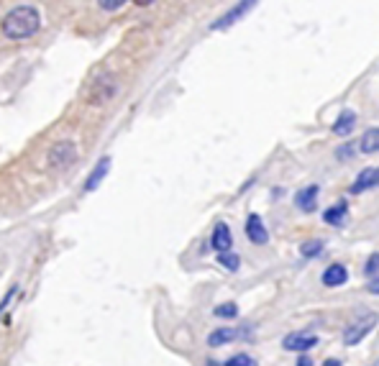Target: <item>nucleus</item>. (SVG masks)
<instances>
[{
  "label": "nucleus",
  "mask_w": 379,
  "mask_h": 366,
  "mask_svg": "<svg viewBox=\"0 0 379 366\" xmlns=\"http://www.w3.org/2000/svg\"><path fill=\"white\" fill-rule=\"evenodd\" d=\"M256 3H259V0H238L234 8L226 10V13L218 18L213 26H210V31H223V28H231L236 21H241V18H244L246 13H249L254 6H256Z\"/></svg>",
  "instance_id": "4"
},
{
  "label": "nucleus",
  "mask_w": 379,
  "mask_h": 366,
  "mask_svg": "<svg viewBox=\"0 0 379 366\" xmlns=\"http://www.w3.org/2000/svg\"><path fill=\"white\" fill-rule=\"evenodd\" d=\"M346 279H349V272H346L343 264H331V267L323 272L325 287H341V285H346Z\"/></svg>",
  "instance_id": "12"
},
{
  "label": "nucleus",
  "mask_w": 379,
  "mask_h": 366,
  "mask_svg": "<svg viewBox=\"0 0 379 366\" xmlns=\"http://www.w3.org/2000/svg\"><path fill=\"white\" fill-rule=\"evenodd\" d=\"M323 366H341V361H338V358H325Z\"/></svg>",
  "instance_id": "26"
},
{
  "label": "nucleus",
  "mask_w": 379,
  "mask_h": 366,
  "mask_svg": "<svg viewBox=\"0 0 379 366\" xmlns=\"http://www.w3.org/2000/svg\"><path fill=\"white\" fill-rule=\"evenodd\" d=\"M41 28V16L34 6H16L13 10H8L3 21H0V31L10 41H23L31 39Z\"/></svg>",
  "instance_id": "1"
},
{
  "label": "nucleus",
  "mask_w": 379,
  "mask_h": 366,
  "mask_svg": "<svg viewBox=\"0 0 379 366\" xmlns=\"http://www.w3.org/2000/svg\"><path fill=\"white\" fill-rule=\"evenodd\" d=\"M246 236H249V241L256 243V246H264V243H269V231L264 228L262 215L252 213L249 218H246Z\"/></svg>",
  "instance_id": "7"
},
{
  "label": "nucleus",
  "mask_w": 379,
  "mask_h": 366,
  "mask_svg": "<svg viewBox=\"0 0 379 366\" xmlns=\"http://www.w3.org/2000/svg\"><path fill=\"white\" fill-rule=\"evenodd\" d=\"M359 149L361 154H377L379 152V128H369V131H364L359 141Z\"/></svg>",
  "instance_id": "16"
},
{
  "label": "nucleus",
  "mask_w": 379,
  "mask_h": 366,
  "mask_svg": "<svg viewBox=\"0 0 379 366\" xmlns=\"http://www.w3.org/2000/svg\"><path fill=\"white\" fill-rule=\"evenodd\" d=\"M346 218H349V207H346V203H338V205L328 207L323 213V221L328 225H343L346 223Z\"/></svg>",
  "instance_id": "15"
},
{
  "label": "nucleus",
  "mask_w": 379,
  "mask_h": 366,
  "mask_svg": "<svg viewBox=\"0 0 379 366\" xmlns=\"http://www.w3.org/2000/svg\"><path fill=\"white\" fill-rule=\"evenodd\" d=\"M318 192H320L318 185H307V187H303L298 195H295V205H298L300 210H305V213H313V210H316Z\"/></svg>",
  "instance_id": "11"
},
{
  "label": "nucleus",
  "mask_w": 379,
  "mask_h": 366,
  "mask_svg": "<svg viewBox=\"0 0 379 366\" xmlns=\"http://www.w3.org/2000/svg\"><path fill=\"white\" fill-rule=\"evenodd\" d=\"M377 315L369 313L364 315V318H359L356 323H351L346 331H343V343L346 346H356V343H361V340L369 336V331H374V325H377Z\"/></svg>",
  "instance_id": "3"
},
{
  "label": "nucleus",
  "mask_w": 379,
  "mask_h": 366,
  "mask_svg": "<svg viewBox=\"0 0 379 366\" xmlns=\"http://www.w3.org/2000/svg\"><path fill=\"white\" fill-rule=\"evenodd\" d=\"M379 187V167H369V170L359 172V177L354 179L351 185V192L359 195V192H367V190H374Z\"/></svg>",
  "instance_id": "9"
},
{
  "label": "nucleus",
  "mask_w": 379,
  "mask_h": 366,
  "mask_svg": "<svg viewBox=\"0 0 379 366\" xmlns=\"http://www.w3.org/2000/svg\"><path fill=\"white\" fill-rule=\"evenodd\" d=\"M364 274H367V277L379 274V251H374L369 259H367V264H364Z\"/></svg>",
  "instance_id": "21"
},
{
  "label": "nucleus",
  "mask_w": 379,
  "mask_h": 366,
  "mask_svg": "<svg viewBox=\"0 0 379 366\" xmlns=\"http://www.w3.org/2000/svg\"><path fill=\"white\" fill-rule=\"evenodd\" d=\"M131 3H136V6H141V8H146V6H152V3H156V0H131Z\"/></svg>",
  "instance_id": "25"
},
{
  "label": "nucleus",
  "mask_w": 379,
  "mask_h": 366,
  "mask_svg": "<svg viewBox=\"0 0 379 366\" xmlns=\"http://www.w3.org/2000/svg\"><path fill=\"white\" fill-rule=\"evenodd\" d=\"M236 338H241V333L236 328H218L208 336V346L210 349H218V346H226V343H234Z\"/></svg>",
  "instance_id": "13"
},
{
  "label": "nucleus",
  "mask_w": 379,
  "mask_h": 366,
  "mask_svg": "<svg viewBox=\"0 0 379 366\" xmlns=\"http://www.w3.org/2000/svg\"><path fill=\"white\" fill-rule=\"evenodd\" d=\"M367 289H369L371 295H379V279H371L369 285H367Z\"/></svg>",
  "instance_id": "23"
},
{
  "label": "nucleus",
  "mask_w": 379,
  "mask_h": 366,
  "mask_svg": "<svg viewBox=\"0 0 379 366\" xmlns=\"http://www.w3.org/2000/svg\"><path fill=\"white\" fill-rule=\"evenodd\" d=\"M108 172H110V156H103L95 164V170L90 172V177L85 179V192H95L100 187V182L108 177Z\"/></svg>",
  "instance_id": "10"
},
{
  "label": "nucleus",
  "mask_w": 379,
  "mask_h": 366,
  "mask_svg": "<svg viewBox=\"0 0 379 366\" xmlns=\"http://www.w3.org/2000/svg\"><path fill=\"white\" fill-rule=\"evenodd\" d=\"M295 366H313V361H310V356H305V354H303V356L298 358V364Z\"/></svg>",
  "instance_id": "24"
},
{
  "label": "nucleus",
  "mask_w": 379,
  "mask_h": 366,
  "mask_svg": "<svg viewBox=\"0 0 379 366\" xmlns=\"http://www.w3.org/2000/svg\"><path fill=\"white\" fill-rule=\"evenodd\" d=\"M354 125H356V113H354V110H343L341 116L336 118L334 134H338V136H349V134L354 131Z\"/></svg>",
  "instance_id": "14"
},
{
  "label": "nucleus",
  "mask_w": 379,
  "mask_h": 366,
  "mask_svg": "<svg viewBox=\"0 0 379 366\" xmlns=\"http://www.w3.org/2000/svg\"><path fill=\"white\" fill-rule=\"evenodd\" d=\"M210 246H213L218 254L234 249V236H231V228H228L226 223H216L213 236H210Z\"/></svg>",
  "instance_id": "8"
},
{
  "label": "nucleus",
  "mask_w": 379,
  "mask_h": 366,
  "mask_svg": "<svg viewBox=\"0 0 379 366\" xmlns=\"http://www.w3.org/2000/svg\"><path fill=\"white\" fill-rule=\"evenodd\" d=\"M320 249H323V243H320V241H307V243H303L300 254H303L305 259H313V256H318V254H320Z\"/></svg>",
  "instance_id": "20"
},
{
  "label": "nucleus",
  "mask_w": 379,
  "mask_h": 366,
  "mask_svg": "<svg viewBox=\"0 0 379 366\" xmlns=\"http://www.w3.org/2000/svg\"><path fill=\"white\" fill-rule=\"evenodd\" d=\"M313 346H318V336H313V333H289L282 340V349L295 351V354H305Z\"/></svg>",
  "instance_id": "6"
},
{
  "label": "nucleus",
  "mask_w": 379,
  "mask_h": 366,
  "mask_svg": "<svg viewBox=\"0 0 379 366\" xmlns=\"http://www.w3.org/2000/svg\"><path fill=\"white\" fill-rule=\"evenodd\" d=\"M223 366H259L256 364V358H252L249 354H236V356H231Z\"/></svg>",
  "instance_id": "19"
},
{
  "label": "nucleus",
  "mask_w": 379,
  "mask_h": 366,
  "mask_svg": "<svg viewBox=\"0 0 379 366\" xmlns=\"http://www.w3.org/2000/svg\"><path fill=\"white\" fill-rule=\"evenodd\" d=\"M128 0H98V6L103 10H110V13H113V10H118V8H123V6H126Z\"/></svg>",
  "instance_id": "22"
},
{
  "label": "nucleus",
  "mask_w": 379,
  "mask_h": 366,
  "mask_svg": "<svg viewBox=\"0 0 379 366\" xmlns=\"http://www.w3.org/2000/svg\"><path fill=\"white\" fill-rule=\"evenodd\" d=\"M213 313H216V318H228V321H231V318L238 315V305L236 303H223V305H218Z\"/></svg>",
  "instance_id": "18"
},
{
  "label": "nucleus",
  "mask_w": 379,
  "mask_h": 366,
  "mask_svg": "<svg viewBox=\"0 0 379 366\" xmlns=\"http://www.w3.org/2000/svg\"><path fill=\"white\" fill-rule=\"evenodd\" d=\"M118 92V77L113 72H100L98 77L85 90V103L88 105H105Z\"/></svg>",
  "instance_id": "2"
},
{
  "label": "nucleus",
  "mask_w": 379,
  "mask_h": 366,
  "mask_svg": "<svg viewBox=\"0 0 379 366\" xmlns=\"http://www.w3.org/2000/svg\"><path fill=\"white\" fill-rule=\"evenodd\" d=\"M218 264L226 267L228 272H236V269L241 267V259H238V254H234V251H223V254H218Z\"/></svg>",
  "instance_id": "17"
},
{
  "label": "nucleus",
  "mask_w": 379,
  "mask_h": 366,
  "mask_svg": "<svg viewBox=\"0 0 379 366\" xmlns=\"http://www.w3.org/2000/svg\"><path fill=\"white\" fill-rule=\"evenodd\" d=\"M77 159V149H74L72 141H59L52 146V152H49V156H46V161H49V167H54V170H59V167H70L72 161Z\"/></svg>",
  "instance_id": "5"
}]
</instances>
